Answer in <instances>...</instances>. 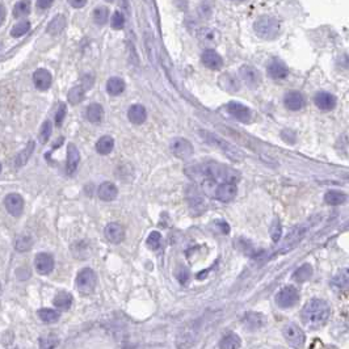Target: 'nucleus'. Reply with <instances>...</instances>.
I'll return each mask as SVG.
<instances>
[{
  "label": "nucleus",
  "mask_w": 349,
  "mask_h": 349,
  "mask_svg": "<svg viewBox=\"0 0 349 349\" xmlns=\"http://www.w3.org/2000/svg\"><path fill=\"white\" fill-rule=\"evenodd\" d=\"M198 41L202 46L207 47L206 50H212V47H214L220 41V34L216 29H212V28H202V29L198 30Z\"/></svg>",
  "instance_id": "obj_14"
},
{
  "label": "nucleus",
  "mask_w": 349,
  "mask_h": 349,
  "mask_svg": "<svg viewBox=\"0 0 349 349\" xmlns=\"http://www.w3.org/2000/svg\"><path fill=\"white\" fill-rule=\"evenodd\" d=\"M80 162V154L79 150L77 149L75 145L70 143L67 146V163H66V170L68 175H73L78 168V164Z\"/></svg>",
  "instance_id": "obj_22"
},
{
  "label": "nucleus",
  "mask_w": 349,
  "mask_h": 349,
  "mask_svg": "<svg viewBox=\"0 0 349 349\" xmlns=\"http://www.w3.org/2000/svg\"><path fill=\"white\" fill-rule=\"evenodd\" d=\"M114 147V139L110 135L101 136L96 142V151L101 155H108L112 153Z\"/></svg>",
  "instance_id": "obj_30"
},
{
  "label": "nucleus",
  "mask_w": 349,
  "mask_h": 349,
  "mask_svg": "<svg viewBox=\"0 0 349 349\" xmlns=\"http://www.w3.org/2000/svg\"><path fill=\"white\" fill-rule=\"evenodd\" d=\"M242 323L243 326L246 327V329H248V331H257V329L263 328L265 326L266 319L263 314L251 311V313H246L243 315Z\"/></svg>",
  "instance_id": "obj_12"
},
{
  "label": "nucleus",
  "mask_w": 349,
  "mask_h": 349,
  "mask_svg": "<svg viewBox=\"0 0 349 349\" xmlns=\"http://www.w3.org/2000/svg\"><path fill=\"white\" fill-rule=\"evenodd\" d=\"M86 87L84 86H75L73 87L70 91H68V95H67V99L73 105H78L83 101L84 95H86Z\"/></svg>",
  "instance_id": "obj_34"
},
{
  "label": "nucleus",
  "mask_w": 349,
  "mask_h": 349,
  "mask_svg": "<svg viewBox=\"0 0 349 349\" xmlns=\"http://www.w3.org/2000/svg\"><path fill=\"white\" fill-rule=\"evenodd\" d=\"M33 151H34V142L33 141H30V142L27 145V147H25V149H24L23 151H21V153L16 157V159H15V166H16L17 168L25 166V164L28 163V160L30 159V157H32Z\"/></svg>",
  "instance_id": "obj_31"
},
{
  "label": "nucleus",
  "mask_w": 349,
  "mask_h": 349,
  "mask_svg": "<svg viewBox=\"0 0 349 349\" xmlns=\"http://www.w3.org/2000/svg\"><path fill=\"white\" fill-rule=\"evenodd\" d=\"M125 90V82L121 78H110L107 82V91L112 96H118Z\"/></svg>",
  "instance_id": "obj_32"
},
{
  "label": "nucleus",
  "mask_w": 349,
  "mask_h": 349,
  "mask_svg": "<svg viewBox=\"0 0 349 349\" xmlns=\"http://www.w3.org/2000/svg\"><path fill=\"white\" fill-rule=\"evenodd\" d=\"M64 28H66V17L63 15H57L53 20L50 21L46 30L47 33L51 34V36H57V34H60L63 32Z\"/></svg>",
  "instance_id": "obj_26"
},
{
  "label": "nucleus",
  "mask_w": 349,
  "mask_h": 349,
  "mask_svg": "<svg viewBox=\"0 0 349 349\" xmlns=\"http://www.w3.org/2000/svg\"><path fill=\"white\" fill-rule=\"evenodd\" d=\"M54 306L60 310H68L73 305V296L67 292H59L53 301Z\"/></svg>",
  "instance_id": "obj_33"
},
{
  "label": "nucleus",
  "mask_w": 349,
  "mask_h": 349,
  "mask_svg": "<svg viewBox=\"0 0 349 349\" xmlns=\"http://www.w3.org/2000/svg\"><path fill=\"white\" fill-rule=\"evenodd\" d=\"M239 75L243 82L251 88H256L261 83V75L253 66H248V64L242 66L239 70Z\"/></svg>",
  "instance_id": "obj_11"
},
{
  "label": "nucleus",
  "mask_w": 349,
  "mask_h": 349,
  "mask_svg": "<svg viewBox=\"0 0 349 349\" xmlns=\"http://www.w3.org/2000/svg\"><path fill=\"white\" fill-rule=\"evenodd\" d=\"M33 83L34 86H36L37 90L46 91L49 90L51 83H53V77H51V74L47 70H45V68H38V70L34 71L33 74Z\"/></svg>",
  "instance_id": "obj_20"
},
{
  "label": "nucleus",
  "mask_w": 349,
  "mask_h": 349,
  "mask_svg": "<svg viewBox=\"0 0 349 349\" xmlns=\"http://www.w3.org/2000/svg\"><path fill=\"white\" fill-rule=\"evenodd\" d=\"M108 17H109V11H108L107 7H97L96 10L93 11V21L97 25H105L108 21Z\"/></svg>",
  "instance_id": "obj_41"
},
{
  "label": "nucleus",
  "mask_w": 349,
  "mask_h": 349,
  "mask_svg": "<svg viewBox=\"0 0 349 349\" xmlns=\"http://www.w3.org/2000/svg\"><path fill=\"white\" fill-rule=\"evenodd\" d=\"M339 63L341 64L342 67H345V68H349V55H342Z\"/></svg>",
  "instance_id": "obj_52"
},
{
  "label": "nucleus",
  "mask_w": 349,
  "mask_h": 349,
  "mask_svg": "<svg viewBox=\"0 0 349 349\" xmlns=\"http://www.w3.org/2000/svg\"><path fill=\"white\" fill-rule=\"evenodd\" d=\"M268 75H269L272 79L274 80H281L285 79L289 74V70H288V66L284 63L283 60L280 59H273L269 64H268Z\"/></svg>",
  "instance_id": "obj_21"
},
{
  "label": "nucleus",
  "mask_w": 349,
  "mask_h": 349,
  "mask_svg": "<svg viewBox=\"0 0 349 349\" xmlns=\"http://www.w3.org/2000/svg\"><path fill=\"white\" fill-rule=\"evenodd\" d=\"M314 103H315V105L319 108V109L327 110V112H328V110H332L333 108L336 107L337 99L333 96L332 93L320 91V92L316 93L315 97H314Z\"/></svg>",
  "instance_id": "obj_17"
},
{
  "label": "nucleus",
  "mask_w": 349,
  "mask_h": 349,
  "mask_svg": "<svg viewBox=\"0 0 349 349\" xmlns=\"http://www.w3.org/2000/svg\"><path fill=\"white\" fill-rule=\"evenodd\" d=\"M313 276V266L310 264H303L302 266H299L298 269L293 274V280L297 283H305L310 277Z\"/></svg>",
  "instance_id": "obj_35"
},
{
  "label": "nucleus",
  "mask_w": 349,
  "mask_h": 349,
  "mask_svg": "<svg viewBox=\"0 0 349 349\" xmlns=\"http://www.w3.org/2000/svg\"><path fill=\"white\" fill-rule=\"evenodd\" d=\"M348 196L345 193L340 192V190H328L324 196V201L328 205H332V206H337V205H341V203L346 202Z\"/></svg>",
  "instance_id": "obj_29"
},
{
  "label": "nucleus",
  "mask_w": 349,
  "mask_h": 349,
  "mask_svg": "<svg viewBox=\"0 0 349 349\" xmlns=\"http://www.w3.org/2000/svg\"><path fill=\"white\" fill-rule=\"evenodd\" d=\"M198 133L199 135H201V138H202L209 146H213L216 147V149L221 150L227 158H230V159L234 160V162L242 160V153H240L236 147H234L230 142L225 141L223 138L217 135V134L212 133V131H207V130H199Z\"/></svg>",
  "instance_id": "obj_4"
},
{
  "label": "nucleus",
  "mask_w": 349,
  "mask_h": 349,
  "mask_svg": "<svg viewBox=\"0 0 349 349\" xmlns=\"http://www.w3.org/2000/svg\"><path fill=\"white\" fill-rule=\"evenodd\" d=\"M87 4V2H84V0H80V2H78V0H71L70 2V6H73L74 8H82L84 7Z\"/></svg>",
  "instance_id": "obj_51"
},
{
  "label": "nucleus",
  "mask_w": 349,
  "mask_h": 349,
  "mask_svg": "<svg viewBox=\"0 0 349 349\" xmlns=\"http://www.w3.org/2000/svg\"><path fill=\"white\" fill-rule=\"evenodd\" d=\"M299 301V293L294 286H285L277 293L276 303L280 309H290Z\"/></svg>",
  "instance_id": "obj_8"
},
{
  "label": "nucleus",
  "mask_w": 349,
  "mask_h": 349,
  "mask_svg": "<svg viewBox=\"0 0 349 349\" xmlns=\"http://www.w3.org/2000/svg\"><path fill=\"white\" fill-rule=\"evenodd\" d=\"M32 247V239L29 236H21L16 242V249L20 252H25Z\"/></svg>",
  "instance_id": "obj_46"
},
{
  "label": "nucleus",
  "mask_w": 349,
  "mask_h": 349,
  "mask_svg": "<svg viewBox=\"0 0 349 349\" xmlns=\"http://www.w3.org/2000/svg\"><path fill=\"white\" fill-rule=\"evenodd\" d=\"M104 233H105L107 239L110 243H113V244H120L125 239V230H123V227L121 226L120 223H109L104 230Z\"/></svg>",
  "instance_id": "obj_19"
},
{
  "label": "nucleus",
  "mask_w": 349,
  "mask_h": 349,
  "mask_svg": "<svg viewBox=\"0 0 349 349\" xmlns=\"http://www.w3.org/2000/svg\"><path fill=\"white\" fill-rule=\"evenodd\" d=\"M201 62H202L203 66L210 68V70H221L223 66L222 57L213 49L203 51V54L201 55Z\"/></svg>",
  "instance_id": "obj_18"
},
{
  "label": "nucleus",
  "mask_w": 349,
  "mask_h": 349,
  "mask_svg": "<svg viewBox=\"0 0 349 349\" xmlns=\"http://www.w3.org/2000/svg\"><path fill=\"white\" fill-rule=\"evenodd\" d=\"M201 188L207 196L218 199L221 202H230L236 197L238 188L234 183L218 184L213 180H203L201 183Z\"/></svg>",
  "instance_id": "obj_3"
},
{
  "label": "nucleus",
  "mask_w": 349,
  "mask_h": 349,
  "mask_svg": "<svg viewBox=\"0 0 349 349\" xmlns=\"http://www.w3.org/2000/svg\"><path fill=\"white\" fill-rule=\"evenodd\" d=\"M305 231H307L306 227H298V229H296L294 231H292V233L289 234V235L286 236L285 239V246H284V249H289L292 248L294 244H297V243L299 242V239H301V236L305 234Z\"/></svg>",
  "instance_id": "obj_36"
},
{
  "label": "nucleus",
  "mask_w": 349,
  "mask_h": 349,
  "mask_svg": "<svg viewBox=\"0 0 349 349\" xmlns=\"http://www.w3.org/2000/svg\"><path fill=\"white\" fill-rule=\"evenodd\" d=\"M253 30L263 40H274L280 33V23L276 17L264 15L255 21Z\"/></svg>",
  "instance_id": "obj_5"
},
{
  "label": "nucleus",
  "mask_w": 349,
  "mask_h": 349,
  "mask_svg": "<svg viewBox=\"0 0 349 349\" xmlns=\"http://www.w3.org/2000/svg\"><path fill=\"white\" fill-rule=\"evenodd\" d=\"M30 14V2L23 0V2H17L14 7V16L16 19H21Z\"/></svg>",
  "instance_id": "obj_40"
},
{
  "label": "nucleus",
  "mask_w": 349,
  "mask_h": 349,
  "mask_svg": "<svg viewBox=\"0 0 349 349\" xmlns=\"http://www.w3.org/2000/svg\"><path fill=\"white\" fill-rule=\"evenodd\" d=\"M186 175H189L192 179L199 180V183H202L203 180H213L216 183H236V180L239 179V173L234 171L223 164L216 163V162H210V163H203L199 166H192L186 168Z\"/></svg>",
  "instance_id": "obj_1"
},
{
  "label": "nucleus",
  "mask_w": 349,
  "mask_h": 349,
  "mask_svg": "<svg viewBox=\"0 0 349 349\" xmlns=\"http://www.w3.org/2000/svg\"><path fill=\"white\" fill-rule=\"evenodd\" d=\"M30 30V23L28 20H21L12 28L11 30V36L15 37V38H20L24 34H27Z\"/></svg>",
  "instance_id": "obj_39"
},
{
  "label": "nucleus",
  "mask_w": 349,
  "mask_h": 349,
  "mask_svg": "<svg viewBox=\"0 0 349 349\" xmlns=\"http://www.w3.org/2000/svg\"><path fill=\"white\" fill-rule=\"evenodd\" d=\"M58 346H59V339L54 333L42 336L40 339V349H58Z\"/></svg>",
  "instance_id": "obj_37"
},
{
  "label": "nucleus",
  "mask_w": 349,
  "mask_h": 349,
  "mask_svg": "<svg viewBox=\"0 0 349 349\" xmlns=\"http://www.w3.org/2000/svg\"><path fill=\"white\" fill-rule=\"evenodd\" d=\"M146 244L150 249L153 251H157V249L160 248L162 246V235H160L159 231H153L150 234L149 238L146 240Z\"/></svg>",
  "instance_id": "obj_42"
},
{
  "label": "nucleus",
  "mask_w": 349,
  "mask_h": 349,
  "mask_svg": "<svg viewBox=\"0 0 349 349\" xmlns=\"http://www.w3.org/2000/svg\"><path fill=\"white\" fill-rule=\"evenodd\" d=\"M38 318L45 323H55L59 320V313L51 309L38 310Z\"/></svg>",
  "instance_id": "obj_38"
},
{
  "label": "nucleus",
  "mask_w": 349,
  "mask_h": 349,
  "mask_svg": "<svg viewBox=\"0 0 349 349\" xmlns=\"http://www.w3.org/2000/svg\"><path fill=\"white\" fill-rule=\"evenodd\" d=\"M34 265L40 274H49L54 269V257L46 252L38 253L34 259Z\"/></svg>",
  "instance_id": "obj_15"
},
{
  "label": "nucleus",
  "mask_w": 349,
  "mask_h": 349,
  "mask_svg": "<svg viewBox=\"0 0 349 349\" xmlns=\"http://www.w3.org/2000/svg\"><path fill=\"white\" fill-rule=\"evenodd\" d=\"M37 8L41 11H46L49 10L51 6H53V2H50V0H41V2H37L36 3Z\"/></svg>",
  "instance_id": "obj_48"
},
{
  "label": "nucleus",
  "mask_w": 349,
  "mask_h": 349,
  "mask_svg": "<svg viewBox=\"0 0 349 349\" xmlns=\"http://www.w3.org/2000/svg\"><path fill=\"white\" fill-rule=\"evenodd\" d=\"M216 225H217V227L220 229V231L221 233H223V234H229L230 233V226L227 225L225 221H222V220H220V221H216Z\"/></svg>",
  "instance_id": "obj_49"
},
{
  "label": "nucleus",
  "mask_w": 349,
  "mask_h": 349,
  "mask_svg": "<svg viewBox=\"0 0 349 349\" xmlns=\"http://www.w3.org/2000/svg\"><path fill=\"white\" fill-rule=\"evenodd\" d=\"M331 315V307L326 301L319 298L310 299L301 311L302 323L310 329L320 328L328 322Z\"/></svg>",
  "instance_id": "obj_2"
},
{
  "label": "nucleus",
  "mask_w": 349,
  "mask_h": 349,
  "mask_svg": "<svg viewBox=\"0 0 349 349\" xmlns=\"http://www.w3.org/2000/svg\"><path fill=\"white\" fill-rule=\"evenodd\" d=\"M0 12H2V23H3L4 19H6V10H4L3 4H0Z\"/></svg>",
  "instance_id": "obj_53"
},
{
  "label": "nucleus",
  "mask_w": 349,
  "mask_h": 349,
  "mask_svg": "<svg viewBox=\"0 0 349 349\" xmlns=\"http://www.w3.org/2000/svg\"><path fill=\"white\" fill-rule=\"evenodd\" d=\"M171 151L179 159L188 160L193 155V146L189 141L184 138H175L171 142Z\"/></svg>",
  "instance_id": "obj_9"
},
{
  "label": "nucleus",
  "mask_w": 349,
  "mask_h": 349,
  "mask_svg": "<svg viewBox=\"0 0 349 349\" xmlns=\"http://www.w3.org/2000/svg\"><path fill=\"white\" fill-rule=\"evenodd\" d=\"M97 196L103 201H113L117 196H118V189L113 183L110 181H105L99 186L97 189Z\"/></svg>",
  "instance_id": "obj_24"
},
{
  "label": "nucleus",
  "mask_w": 349,
  "mask_h": 349,
  "mask_svg": "<svg viewBox=\"0 0 349 349\" xmlns=\"http://www.w3.org/2000/svg\"><path fill=\"white\" fill-rule=\"evenodd\" d=\"M4 205L8 213L14 217H20L24 210V199L17 193H11L4 199Z\"/></svg>",
  "instance_id": "obj_13"
},
{
  "label": "nucleus",
  "mask_w": 349,
  "mask_h": 349,
  "mask_svg": "<svg viewBox=\"0 0 349 349\" xmlns=\"http://www.w3.org/2000/svg\"><path fill=\"white\" fill-rule=\"evenodd\" d=\"M284 104L285 107L289 110L293 112H297V110H301L305 104H306V100L303 97V95L301 92H297V91H290L285 95L284 97Z\"/></svg>",
  "instance_id": "obj_16"
},
{
  "label": "nucleus",
  "mask_w": 349,
  "mask_h": 349,
  "mask_svg": "<svg viewBox=\"0 0 349 349\" xmlns=\"http://www.w3.org/2000/svg\"><path fill=\"white\" fill-rule=\"evenodd\" d=\"M281 234H283V227H281V223L278 220H274L270 226V236H272V240L274 243H277L281 238Z\"/></svg>",
  "instance_id": "obj_44"
},
{
  "label": "nucleus",
  "mask_w": 349,
  "mask_h": 349,
  "mask_svg": "<svg viewBox=\"0 0 349 349\" xmlns=\"http://www.w3.org/2000/svg\"><path fill=\"white\" fill-rule=\"evenodd\" d=\"M51 131H53V129H51V122H50V121H45V122L42 123V126H41L38 141H40L42 145H45V143L49 141L50 135H51Z\"/></svg>",
  "instance_id": "obj_43"
},
{
  "label": "nucleus",
  "mask_w": 349,
  "mask_h": 349,
  "mask_svg": "<svg viewBox=\"0 0 349 349\" xmlns=\"http://www.w3.org/2000/svg\"><path fill=\"white\" fill-rule=\"evenodd\" d=\"M127 117H129V120L133 123L141 125V123L145 122L147 118L146 109H145V107L141 105V104H134V105H131V107L129 108V110H127Z\"/></svg>",
  "instance_id": "obj_25"
},
{
  "label": "nucleus",
  "mask_w": 349,
  "mask_h": 349,
  "mask_svg": "<svg viewBox=\"0 0 349 349\" xmlns=\"http://www.w3.org/2000/svg\"><path fill=\"white\" fill-rule=\"evenodd\" d=\"M123 25H125V17L121 14L120 11H116L112 16V28L116 30L122 29Z\"/></svg>",
  "instance_id": "obj_45"
},
{
  "label": "nucleus",
  "mask_w": 349,
  "mask_h": 349,
  "mask_svg": "<svg viewBox=\"0 0 349 349\" xmlns=\"http://www.w3.org/2000/svg\"><path fill=\"white\" fill-rule=\"evenodd\" d=\"M97 284V277L96 273L93 272L90 268H84V269L80 270L78 273L77 277V288L79 290L80 294H84V296H90L95 292V288H96Z\"/></svg>",
  "instance_id": "obj_6"
},
{
  "label": "nucleus",
  "mask_w": 349,
  "mask_h": 349,
  "mask_svg": "<svg viewBox=\"0 0 349 349\" xmlns=\"http://www.w3.org/2000/svg\"><path fill=\"white\" fill-rule=\"evenodd\" d=\"M67 113V107L66 104H59V107H58L57 113H55V123H57L58 126H60L62 125V122H63L64 117H66Z\"/></svg>",
  "instance_id": "obj_47"
},
{
  "label": "nucleus",
  "mask_w": 349,
  "mask_h": 349,
  "mask_svg": "<svg viewBox=\"0 0 349 349\" xmlns=\"http://www.w3.org/2000/svg\"><path fill=\"white\" fill-rule=\"evenodd\" d=\"M240 345H242L240 337L234 332H230L227 333V335H225L222 337V340L220 341L221 349H239Z\"/></svg>",
  "instance_id": "obj_28"
},
{
  "label": "nucleus",
  "mask_w": 349,
  "mask_h": 349,
  "mask_svg": "<svg viewBox=\"0 0 349 349\" xmlns=\"http://www.w3.org/2000/svg\"><path fill=\"white\" fill-rule=\"evenodd\" d=\"M86 116H87V120L90 121V122L100 123L101 122V120H103V116H104L103 107L97 103L91 104L90 107L87 108Z\"/></svg>",
  "instance_id": "obj_27"
},
{
  "label": "nucleus",
  "mask_w": 349,
  "mask_h": 349,
  "mask_svg": "<svg viewBox=\"0 0 349 349\" xmlns=\"http://www.w3.org/2000/svg\"><path fill=\"white\" fill-rule=\"evenodd\" d=\"M177 278H179V281L181 284H185L188 281V278H189V274H188V272L185 269H183L181 272L177 273Z\"/></svg>",
  "instance_id": "obj_50"
},
{
  "label": "nucleus",
  "mask_w": 349,
  "mask_h": 349,
  "mask_svg": "<svg viewBox=\"0 0 349 349\" xmlns=\"http://www.w3.org/2000/svg\"><path fill=\"white\" fill-rule=\"evenodd\" d=\"M283 333L288 344L290 346H293V348L301 349L305 345L306 336H305V332L302 331V328L297 326L296 323H288V324H285L283 328Z\"/></svg>",
  "instance_id": "obj_7"
},
{
  "label": "nucleus",
  "mask_w": 349,
  "mask_h": 349,
  "mask_svg": "<svg viewBox=\"0 0 349 349\" xmlns=\"http://www.w3.org/2000/svg\"><path fill=\"white\" fill-rule=\"evenodd\" d=\"M331 286L333 289L344 292V290H349V268H344L340 269L336 273L335 276L331 280Z\"/></svg>",
  "instance_id": "obj_23"
},
{
  "label": "nucleus",
  "mask_w": 349,
  "mask_h": 349,
  "mask_svg": "<svg viewBox=\"0 0 349 349\" xmlns=\"http://www.w3.org/2000/svg\"><path fill=\"white\" fill-rule=\"evenodd\" d=\"M227 110H229V113L235 120L240 121L243 123H248L252 120V112H251V109L242 103L231 101V103L227 104Z\"/></svg>",
  "instance_id": "obj_10"
}]
</instances>
